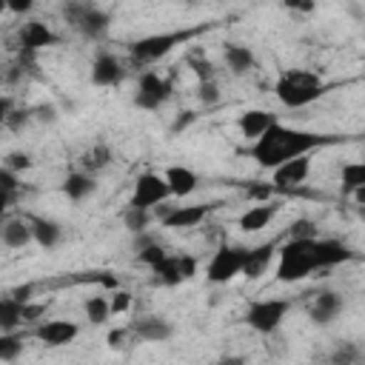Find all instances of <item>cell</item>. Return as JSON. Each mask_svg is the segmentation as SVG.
Wrapping results in <instances>:
<instances>
[{"mask_svg": "<svg viewBox=\"0 0 365 365\" xmlns=\"http://www.w3.org/2000/svg\"><path fill=\"white\" fill-rule=\"evenodd\" d=\"M348 137H339V134H317V131H302V128H291V125H282L279 120L271 123L265 128V134L259 140H254L251 145V157L257 160V165L262 168H277L282 165L285 160L291 157H302V154H311L314 148H322V145H334V143H345Z\"/></svg>", "mask_w": 365, "mask_h": 365, "instance_id": "obj_1", "label": "cell"}, {"mask_svg": "<svg viewBox=\"0 0 365 365\" xmlns=\"http://www.w3.org/2000/svg\"><path fill=\"white\" fill-rule=\"evenodd\" d=\"M325 91L328 86L319 80V74L305 68H285L274 83V94L285 108H305L314 100H319Z\"/></svg>", "mask_w": 365, "mask_h": 365, "instance_id": "obj_2", "label": "cell"}, {"mask_svg": "<svg viewBox=\"0 0 365 365\" xmlns=\"http://www.w3.org/2000/svg\"><path fill=\"white\" fill-rule=\"evenodd\" d=\"M211 29V23L205 26H197V29H177V31H160V34H148V37H140L128 46V60L134 66H148V63H157L163 60L171 48L177 46H185L188 40H194L200 31Z\"/></svg>", "mask_w": 365, "mask_h": 365, "instance_id": "obj_3", "label": "cell"}, {"mask_svg": "<svg viewBox=\"0 0 365 365\" xmlns=\"http://www.w3.org/2000/svg\"><path fill=\"white\" fill-rule=\"evenodd\" d=\"M60 17L86 40H103L111 26V14L91 0H60Z\"/></svg>", "mask_w": 365, "mask_h": 365, "instance_id": "obj_4", "label": "cell"}, {"mask_svg": "<svg viewBox=\"0 0 365 365\" xmlns=\"http://www.w3.org/2000/svg\"><path fill=\"white\" fill-rule=\"evenodd\" d=\"M314 240H294V237H288V242H282L277 248V254H279V259H277V279L279 282H297V279H305V277H311L317 271Z\"/></svg>", "mask_w": 365, "mask_h": 365, "instance_id": "obj_5", "label": "cell"}, {"mask_svg": "<svg viewBox=\"0 0 365 365\" xmlns=\"http://www.w3.org/2000/svg\"><path fill=\"white\" fill-rule=\"evenodd\" d=\"M245 257H248L245 245H222L220 251H214V257H211V262L205 268L208 282L222 285V282H231L234 277H240L242 265H245Z\"/></svg>", "mask_w": 365, "mask_h": 365, "instance_id": "obj_6", "label": "cell"}, {"mask_svg": "<svg viewBox=\"0 0 365 365\" xmlns=\"http://www.w3.org/2000/svg\"><path fill=\"white\" fill-rule=\"evenodd\" d=\"M288 311H291V302L288 299H259V302H254L245 311V322L257 334H274L282 325V319H285Z\"/></svg>", "mask_w": 365, "mask_h": 365, "instance_id": "obj_7", "label": "cell"}, {"mask_svg": "<svg viewBox=\"0 0 365 365\" xmlns=\"http://www.w3.org/2000/svg\"><path fill=\"white\" fill-rule=\"evenodd\" d=\"M171 80L160 77L157 71H143L137 80V91H134V106L143 111H157L168 97H171Z\"/></svg>", "mask_w": 365, "mask_h": 365, "instance_id": "obj_8", "label": "cell"}, {"mask_svg": "<svg viewBox=\"0 0 365 365\" xmlns=\"http://www.w3.org/2000/svg\"><path fill=\"white\" fill-rule=\"evenodd\" d=\"M168 197H171L168 180L160 177V174H154V171H145V174L137 177V182H134V194H131L128 205L151 211V208H157L160 202H165Z\"/></svg>", "mask_w": 365, "mask_h": 365, "instance_id": "obj_9", "label": "cell"}, {"mask_svg": "<svg viewBox=\"0 0 365 365\" xmlns=\"http://www.w3.org/2000/svg\"><path fill=\"white\" fill-rule=\"evenodd\" d=\"M151 271H154V282L174 288V285L188 282L197 274V257H191V254H168Z\"/></svg>", "mask_w": 365, "mask_h": 365, "instance_id": "obj_10", "label": "cell"}, {"mask_svg": "<svg viewBox=\"0 0 365 365\" xmlns=\"http://www.w3.org/2000/svg\"><path fill=\"white\" fill-rule=\"evenodd\" d=\"M77 334H80V325L71 322V319H48V322L43 319L40 325H34V328L29 331V336H34L37 342H43V345H48V348L68 345V342L77 339Z\"/></svg>", "mask_w": 365, "mask_h": 365, "instance_id": "obj_11", "label": "cell"}, {"mask_svg": "<svg viewBox=\"0 0 365 365\" xmlns=\"http://www.w3.org/2000/svg\"><path fill=\"white\" fill-rule=\"evenodd\" d=\"M217 208V202H200V205H174L160 225L163 228H174V231H185V228H197L211 211Z\"/></svg>", "mask_w": 365, "mask_h": 365, "instance_id": "obj_12", "label": "cell"}, {"mask_svg": "<svg viewBox=\"0 0 365 365\" xmlns=\"http://www.w3.org/2000/svg\"><path fill=\"white\" fill-rule=\"evenodd\" d=\"M123 80H125L123 60L117 54H111V51H97V57L91 63V83L108 88V86H120Z\"/></svg>", "mask_w": 365, "mask_h": 365, "instance_id": "obj_13", "label": "cell"}, {"mask_svg": "<svg viewBox=\"0 0 365 365\" xmlns=\"http://www.w3.org/2000/svg\"><path fill=\"white\" fill-rule=\"evenodd\" d=\"M17 37H20L23 54H34V51H40V48H48V46H57V43H60V37H57L46 23H40V20L23 23L20 31H17Z\"/></svg>", "mask_w": 365, "mask_h": 365, "instance_id": "obj_14", "label": "cell"}, {"mask_svg": "<svg viewBox=\"0 0 365 365\" xmlns=\"http://www.w3.org/2000/svg\"><path fill=\"white\" fill-rule=\"evenodd\" d=\"M131 334L143 342H165L171 339L174 334V325L165 319V317H157V314H148V317H137L131 325Z\"/></svg>", "mask_w": 365, "mask_h": 365, "instance_id": "obj_15", "label": "cell"}, {"mask_svg": "<svg viewBox=\"0 0 365 365\" xmlns=\"http://www.w3.org/2000/svg\"><path fill=\"white\" fill-rule=\"evenodd\" d=\"M308 171H311L308 154L291 157V160H285L282 165L274 168V188H297L308 180Z\"/></svg>", "mask_w": 365, "mask_h": 365, "instance_id": "obj_16", "label": "cell"}, {"mask_svg": "<svg viewBox=\"0 0 365 365\" xmlns=\"http://www.w3.org/2000/svg\"><path fill=\"white\" fill-rule=\"evenodd\" d=\"M314 257H317V268L325 271V268L348 262L354 257V251L339 240H314Z\"/></svg>", "mask_w": 365, "mask_h": 365, "instance_id": "obj_17", "label": "cell"}, {"mask_svg": "<svg viewBox=\"0 0 365 365\" xmlns=\"http://www.w3.org/2000/svg\"><path fill=\"white\" fill-rule=\"evenodd\" d=\"M0 240H3V245H6V248H11V251L26 248V245L34 240V231H31L29 217H9V220H3Z\"/></svg>", "mask_w": 365, "mask_h": 365, "instance_id": "obj_18", "label": "cell"}, {"mask_svg": "<svg viewBox=\"0 0 365 365\" xmlns=\"http://www.w3.org/2000/svg\"><path fill=\"white\" fill-rule=\"evenodd\" d=\"M277 248H279L277 240H268V242H262L257 248H248V257H245V265H242V277L245 279H259L268 271Z\"/></svg>", "mask_w": 365, "mask_h": 365, "instance_id": "obj_19", "label": "cell"}, {"mask_svg": "<svg viewBox=\"0 0 365 365\" xmlns=\"http://www.w3.org/2000/svg\"><path fill=\"white\" fill-rule=\"evenodd\" d=\"M339 311H342V297L336 291H319L317 299L308 308V317H311L314 325H328V322L336 319Z\"/></svg>", "mask_w": 365, "mask_h": 365, "instance_id": "obj_20", "label": "cell"}, {"mask_svg": "<svg viewBox=\"0 0 365 365\" xmlns=\"http://www.w3.org/2000/svg\"><path fill=\"white\" fill-rule=\"evenodd\" d=\"M271 123H277V114H271V111H265V108H248V111H242L240 120H237L240 134H242L248 143H251V140H259Z\"/></svg>", "mask_w": 365, "mask_h": 365, "instance_id": "obj_21", "label": "cell"}, {"mask_svg": "<svg viewBox=\"0 0 365 365\" xmlns=\"http://www.w3.org/2000/svg\"><path fill=\"white\" fill-rule=\"evenodd\" d=\"M29 217V222H31V231H34V242L40 245V248H57L60 245V240H63V225L60 222H54V220H48V217H37V214H26Z\"/></svg>", "mask_w": 365, "mask_h": 365, "instance_id": "obj_22", "label": "cell"}, {"mask_svg": "<svg viewBox=\"0 0 365 365\" xmlns=\"http://www.w3.org/2000/svg\"><path fill=\"white\" fill-rule=\"evenodd\" d=\"M163 177L168 180L171 197H191V194L197 191V185H200L197 171H191V168H185V165H171V168H165Z\"/></svg>", "mask_w": 365, "mask_h": 365, "instance_id": "obj_23", "label": "cell"}, {"mask_svg": "<svg viewBox=\"0 0 365 365\" xmlns=\"http://www.w3.org/2000/svg\"><path fill=\"white\" fill-rule=\"evenodd\" d=\"M222 57H225V66L231 68V74H237V77L248 74V71L257 66L251 48H248V46H240V43H225V46H222Z\"/></svg>", "mask_w": 365, "mask_h": 365, "instance_id": "obj_24", "label": "cell"}, {"mask_svg": "<svg viewBox=\"0 0 365 365\" xmlns=\"http://www.w3.org/2000/svg\"><path fill=\"white\" fill-rule=\"evenodd\" d=\"M279 211V205L277 202H262V205H251L242 217H240V228L245 231V234H254V231H262L271 220H274V214Z\"/></svg>", "mask_w": 365, "mask_h": 365, "instance_id": "obj_25", "label": "cell"}, {"mask_svg": "<svg viewBox=\"0 0 365 365\" xmlns=\"http://www.w3.org/2000/svg\"><path fill=\"white\" fill-rule=\"evenodd\" d=\"M60 188H63V194H66L68 200L80 202V200H86V197L94 191V180H91L88 171H71V174L63 180Z\"/></svg>", "mask_w": 365, "mask_h": 365, "instance_id": "obj_26", "label": "cell"}, {"mask_svg": "<svg viewBox=\"0 0 365 365\" xmlns=\"http://www.w3.org/2000/svg\"><path fill=\"white\" fill-rule=\"evenodd\" d=\"M23 305L20 299H14L9 291L0 299V331H17L23 325Z\"/></svg>", "mask_w": 365, "mask_h": 365, "instance_id": "obj_27", "label": "cell"}, {"mask_svg": "<svg viewBox=\"0 0 365 365\" xmlns=\"http://www.w3.org/2000/svg\"><path fill=\"white\" fill-rule=\"evenodd\" d=\"M111 163V148L106 145V143H97V145H91L83 157H80V165H83V171H88V174H94V171H103L106 165Z\"/></svg>", "mask_w": 365, "mask_h": 365, "instance_id": "obj_28", "label": "cell"}, {"mask_svg": "<svg viewBox=\"0 0 365 365\" xmlns=\"http://www.w3.org/2000/svg\"><path fill=\"white\" fill-rule=\"evenodd\" d=\"M83 311H86V319L91 325H103L111 317V299H106V297H88L83 302Z\"/></svg>", "mask_w": 365, "mask_h": 365, "instance_id": "obj_29", "label": "cell"}, {"mask_svg": "<svg viewBox=\"0 0 365 365\" xmlns=\"http://www.w3.org/2000/svg\"><path fill=\"white\" fill-rule=\"evenodd\" d=\"M23 336H29L26 331H0V362H14L23 351Z\"/></svg>", "mask_w": 365, "mask_h": 365, "instance_id": "obj_30", "label": "cell"}, {"mask_svg": "<svg viewBox=\"0 0 365 365\" xmlns=\"http://www.w3.org/2000/svg\"><path fill=\"white\" fill-rule=\"evenodd\" d=\"M339 180H342V188L348 194H354L359 185H365V160L362 163H345L339 171Z\"/></svg>", "mask_w": 365, "mask_h": 365, "instance_id": "obj_31", "label": "cell"}, {"mask_svg": "<svg viewBox=\"0 0 365 365\" xmlns=\"http://www.w3.org/2000/svg\"><path fill=\"white\" fill-rule=\"evenodd\" d=\"M148 222H151V211H145V208H134V205H128V208L123 211V225H125L131 234L148 231Z\"/></svg>", "mask_w": 365, "mask_h": 365, "instance_id": "obj_32", "label": "cell"}, {"mask_svg": "<svg viewBox=\"0 0 365 365\" xmlns=\"http://www.w3.org/2000/svg\"><path fill=\"white\" fill-rule=\"evenodd\" d=\"M168 257V251L154 240V242H148V245H143V248H137V259L143 262V265H148V268H154L157 262H163Z\"/></svg>", "mask_w": 365, "mask_h": 365, "instance_id": "obj_33", "label": "cell"}, {"mask_svg": "<svg viewBox=\"0 0 365 365\" xmlns=\"http://www.w3.org/2000/svg\"><path fill=\"white\" fill-rule=\"evenodd\" d=\"M185 63L191 66V71L197 74V80H214V66H211V60H208V57H202L200 51L188 54V57H185Z\"/></svg>", "mask_w": 365, "mask_h": 365, "instance_id": "obj_34", "label": "cell"}, {"mask_svg": "<svg viewBox=\"0 0 365 365\" xmlns=\"http://www.w3.org/2000/svg\"><path fill=\"white\" fill-rule=\"evenodd\" d=\"M288 237H294V240H314V237H317V225H314V220H308V217L294 220V222L288 225Z\"/></svg>", "mask_w": 365, "mask_h": 365, "instance_id": "obj_35", "label": "cell"}, {"mask_svg": "<svg viewBox=\"0 0 365 365\" xmlns=\"http://www.w3.org/2000/svg\"><path fill=\"white\" fill-rule=\"evenodd\" d=\"M197 100H200L202 106H217V103H220V88H217V83H214V80H200V86H197Z\"/></svg>", "mask_w": 365, "mask_h": 365, "instance_id": "obj_36", "label": "cell"}, {"mask_svg": "<svg viewBox=\"0 0 365 365\" xmlns=\"http://www.w3.org/2000/svg\"><path fill=\"white\" fill-rule=\"evenodd\" d=\"M3 165L20 174V171H29V168L34 165V160H31V154H26V151H9L6 160H3Z\"/></svg>", "mask_w": 365, "mask_h": 365, "instance_id": "obj_37", "label": "cell"}, {"mask_svg": "<svg viewBox=\"0 0 365 365\" xmlns=\"http://www.w3.org/2000/svg\"><path fill=\"white\" fill-rule=\"evenodd\" d=\"M26 123H29V111H26V108H17V111H11V114L3 120V125H6L9 131H23Z\"/></svg>", "mask_w": 365, "mask_h": 365, "instance_id": "obj_38", "label": "cell"}, {"mask_svg": "<svg viewBox=\"0 0 365 365\" xmlns=\"http://www.w3.org/2000/svg\"><path fill=\"white\" fill-rule=\"evenodd\" d=\"M131 308V291H117L111 294V314H125Z\"/></svg>", "mask_w": 365, "mask_h": 365, "instance_id": "obj_39", "label": "cell"}, {"mask_svg": "<svg viewBox=\"0 0 365 365\" xmlns=\"http://www.w3.org/2000/svg\"><path fill=\"white\" fill-rule=\"evenodd\" d=\"M331 359H334V362H356V359H359V348L351 345V342H345V345H339V348L331 354Z\"/></svg>", "mask_w": 365, "mask_h": 365, "instance_id": "obj_40", "label": "cell"}, {"mask_svg": "<svg viewBox=\"0 0 365 365\" xmlns=\"http://www.w3.org/2000/svg\"><path fill=\"white\" fill-rule=\"evenodd\" d=\"M197 117H200L197 111H180V114H177V120L171 123V134H180V131H185V128H188V125H191Z\"/></svg>", "mask_w": 365, "mask_h": 365, "instance_id": "obj_41", "label": "cell"}, {"mask_svg": "<svg viewBox=\"0 0 365 365\" xmlns=\"http://www.w3.org/2000/svg\"><path fill=\"white\" fill-rule=\"evenodd\" d=\"M0 188L3 191H17L20 188V182H17V171H11V168H0Z\"/></svg>", "mask_w": 365, "mask_h": 365, "instance_id": "obj_42", "label": "cell"}, {"mask_svg": "<svg viewBox=\"0 0 365 365\" xmlns=\"http://www.w3.org/2000/svg\"><path fill=\"white\" fill-rule=\"evenodd\" d=\"M34 282H26V285H14V288H9V294L14 297V299H20V302H31V294H34Z\"/></svg>", "mask_w": 365, "mask_h": 365, "instance_id": "obj_43", "label": "cell"}, {"mask_svg": "<svg viewBox=\"0 0 365 365\" xmlns=\"http://www.w3.org/2000/svg\"><path fill=\"white\" fill-rule=\"evenodd\" d=\"M43 314H46V305H34V302H26V305H23V325H26V322H37Z\"/></svg>", "mask_w": 365, "mask_h": 365, "instance_id": "obj_44", "label": "cell"}, {"mask_svg": "<svg viewBox=\"0 0 365 365\" xmlns=\"http://www.w3.org/2000/svg\"><path fill=\"white\" fill-rule=\"evenodd\" d=\"M3 6L11 11V14H26L34 9V0H3Z\"/></svg>", "mask_w": 365, "mask_h": 365, "instance_id": "obj_45", "label": "cell"}, {"mask_svg": "<svg viewBox=\"0 0 365 365\" xmlns=\"http://www.w3.org/2000/svg\"><path fill=\"white\" fill-rule=\"evenodd\" d=\"M128 331H131V328H117V331H108V336H106V342H108L111 348H120Z\"/></svg>", "mask_w": 365, "mask_h": 365, "instance_id": "obj_46", "label": "cell"}, {"mask_svg": "<svg viewBox=\"0 0 365 365\" xmlns=\"http://www.w3.org/2000/svg\"><path fill=\"white\" fill-rule=\"evenodd\" d=\"M34 111H37V120H43V123H54V120H57L54 106H37Z\"/></svg>", "mask_w": 365, "mask_h": 365, "instance_id": "obj_47", "label": "cell"}, {"mask_svg": "<svg viewBox=\"0 0 365 365\" xmlns=\"http://www.w3.org/2000/svg\"><path fill=\"white\" fill-rule=\"evenodd\" d=\"M285 9H294V11H311L314 9V0H282Z\"/></svg>", "mask_w": 365, "mask_h": 365, "instance_id": "obj_48", "label": "cell"}, {"mask_svg": "<svg viewBox=\"0 0 365 365\" xmlns=\"http://www.w3.org/2000/svg\"><path fill=\"white\" fill-rule=\"evenodd\" d=\"M11 111H14V108H11V97L6 94V97L0 100V120H6V117H9Z\"/></svg>", "mask_w": 365, "mask_h": 365, "instance_id": "obj_49", "label": "cell"}, {"mask_svg": "<svg viewBox=\"0 0 365 365\" xmlns=\"http://www.w3.org/2000/svg\"><path fill=\"white\" fill-rule=\"evenodd\" d=\"M354 202H356V205H365V185H359V188L354 191Z\"/></svg>", "mask_w": 365, "mask_h": 365, "instance_id": "obj_50", "label": "cell"}, {"mask_svg": "<svg viewBox=\"0 0 365 365\" xmlns=\"http://www.w3.org/2000/svg\"><path fill=\"white\" fill-rule=\"evenodd\" d=\"M356 211H359V217L365 220V205H356Z\"/></svg>", "mask_w": 365, "mask_h": 365, "instance_id": "obj_51", "label": "cell"}, {"mask_svg": "<svg viewBox=\"0 0 365 365\" xmlns=\"http://www.w3.org/2000/svg\"><path fill=\"white\" fill-rule=\"evenodd\" d=\"M188 3H197V0H188Z\"/></svg>", "mask_w": 365, "mask_h": 365, "instance_id": "obj_52", "label": "cell"}]
</instances>
